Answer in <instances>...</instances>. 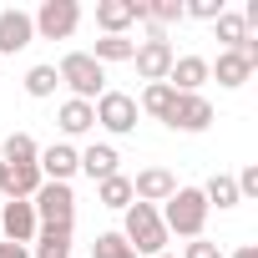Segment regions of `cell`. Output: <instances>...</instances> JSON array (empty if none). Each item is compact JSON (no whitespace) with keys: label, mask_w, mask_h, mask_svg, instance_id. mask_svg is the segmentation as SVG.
<instances>
[{"label":"cell","mask_w":258,"mask_h":258,"mask_svg":"<svg viewBox=\"0 0 258 258\" xmlns=\"http://www.w3.org/2000/svg\"><path fill=\"white\" fill-rule=\"evenodd\" d=\"M157 218H162L167 238H172V233H177V238H203V228H208V198H203V187H177V192L157 208Z\"/></svg>","instance_id":"obj_1"},{"label":"cell","mask_w":258,"mask_h":258,"mask_svg":"<svg viewBox=\"0 0 258 258\" xmlns=\"http://www.w3.org/2000/svg\"><path fill=\"white\" fill-rule=\"evenodd\" d=\"M121 238H126V248H132L137 258L167 253V228H162V218H157L152 203H132L121 213Z\"/></svg>","instance_id":"obj_2"},{"label":"cell","mask_w":258,"mask_h":258,"mask_svg":"<svg viewBox=\"0 0 258 258\" xmlns=\"http://www.w3.org/2000/svg\"><path fill=\"white\" fill-rule=\"evenodd\" d=\"M56 76H61V86H71V96H76V101H96V96L106 91V66H96L86 51L61 56Z\"/></svg>","instance_id":"obj_3"},{"label":"cell","mask_w":258,"mask_h":258,"mask_svg":"<svg viewBox=\"0 0 258 258\" xmlns=\"http://www.w3.org/2000/svg\"><path fill=\"white\" fill-rule=\"evenodd\" d=\"M31 208H36V223L41 228H71L76 192H71V182H41L36 198H31Z\"/></svg>","instance_id":"obj_4"},{"label":"cell","mask_w":258,"mask_h":258,"mask_svg":"<svg viewBox=\"0 0 258 258\" xmlns=\"http://www.w3.org/2000/svg\"><path fill=\"white\" fill-rule=\"evenodd\" d=\"M172 61H177V51H172L167 31H152V36L137 41V51H132V66H137V76H142L147 86H152V81H167Z\"/></svg>","instance_id":"obj_5"},{"label":"cell","mask_w":258,"mask_h":258,"mask_svg":"<svg viewBox=\"0 0 258 258\" xmlns=\"http://www.w3.org/2000/svg\"><path fill=\"white\" fill-rule=\"evenodd\" d=\"M41 41H71V31L81 26V6L76 0H41V11L31 16Z\"/></svg>","instance_id":"obj_6"},{"label":"cell","mask_w":258,"mask_h":258,"mask_svg":"<svg viewBox=\"0 0 258 258\" xmlns=\"http://www.w3.org/2000/svg\"><path fill=\"white\" fill-rule=\"evenodd\" d=\"M96 121L106 126L111 137H126V132H137V96H126V91H101L91 101Z\"/></svg>","instance_id":"obj_7"},{"label":"cell","mask_w":258,"mask_h":258,"mask_svg":"<svg viewBox=\"0 0 258 258\" xmlns=\"http://www.w3.org/2000/svg\"><path fill=\"white\" fill-rule=\"evenodd\" d=\"M167 126L172 132H208L213 126V101L198 91V96H177L172 111H167Z\"/></svg>","instance_id":"obj_8"},{"label":"cell","mask_w":258,"mask_h":258,"mask_svg":"<svg viewBox=\"0 0 258 258\" xmlns=\"http://www.w3.org/2000/svg\"><path fill=\"white\" fill-rule=\"evenodd\" d=\"M0 228H6V243H36L41 223H36V208L21 203V198H6V208H0Z\"/></svg>","instance_id":"obj_9"},{"label":"cell","mask_w":258,"mask_h":258,"mask_svg":"<svg viewBox=\"0 0 258 258\" xmlns=\"http://www.w3.org/2000/svg\"><path fill=\"white\" fill-rule=\"evenodd\" d=\"M142 21V0H96V26L106 36H126V26Z\"/></svg>","instance_id":"obj_10"},{"label":"cell","mask_w":258,"mask_h":258,"mask_svg":"<svg viewBox=\"0 0 258 258\" xmlns=\"http://www.w3.org/2000/svg\"><path fill=\"white\" fill-rule=\"evenodd\" d=\"M203 81H213V76H208V56H177L172 71H167V86H172L177 96H198Z\"/></svg>","instance_id":"obj_11"},{"label":"cell","mask_w":258,"mask_h":258,"mask_svg":"<svg viewBox=\"0 0 258 258\" xmlns=\"http://www.w3.org/2000/svg\"><path fill=\"white\" fill-rule=\"evenodd\" d=\"M172 192H177V177H172L167 167H142V172L132 177V198H137V203H152V208H157V203H167Z\"/></svg>","instance_id":"obj_12"},{"label":"cell","mask_w":258,"mask_h":258,"mask_svg":"<svg viewBox=\"0 0 258 258\" xmlns=\"http://www.w3.org/2000/svg\"><path fill=\"white\" fill-rule=\"evenodd\" d=\"M31 41H36V26H31L26 11H0V61L16 56V51H26Z\"/></svg>","instance_id":"obj_13"},{"label":"cell","mask_w":258,"mask_h":258,"mask_svg":"<svg viewBox=\"0 0 258 258\" xmlns=\"http://www.w3.org/2000/svg\"><path fill=\"white\" fill-rule=\"evenodd\" d=\"M36 167H41L46 182H71L76 177V147L71 142H51V147H41Z\"/></svg>","instance_id":"obj_14"},{"label":"cell","mask_w":258,"mask_h":258,"mask_svg":"<svg viewBox=\"0 0 258 258\" xmlns=\"http://www.w3.org/2000/svg\"><path fill=\"white\" fill-rule=\"evenodd\" d=\"M218 41H223V51H243L248 61H258V41H253V31L243 26V16H233V11H223L218 21Z\"/></svg>","instance_id":"obj_15"},{"label":"cell","mask_w":258,"mask_h":258,"mask_svg":"<svg viewBox=\"0 0 258 258\" xmlns=\"http://www.w3.org/2000/svg\"><path fill=\"white\" fill-rule=\"evenodd\" d=\"M253 66L258 61H248L243 51H218V61H208V76H218V86H243L248 76H253Z\"/></svg>","instance_id":"obj_16"},{"label":"cell","mask_w":258,"mask_h":258,"mask_svg":"<svg viewBox=\"0 0 258 258\" xmlns=\"http://www.w3.org/2000/svg\"><path fill=\"white\" fill-rule=\"evenodd\" d=\"M116 147H106V142H96V147H86V152H76V172H86L91 182H106V177H116Z\"/></svg>","instance_id":"obj_17"},{"label":"cell","mask_w":258,"mask_h":258,"mask_svg":"<svg viewBox=\"0 0 258 258\" xmlns=\"http://www.w3.org/2000/svg\"><path fill=\"white\" fill-rule=\"evenodd\" d=\"M56 126H61V132L66 137H81V132H91V126H96V111H91V101H61V111H56Z\"/></svg>","instance_id":"obj_18"},{"label":"cell","mask_w":258,"mask_h":258,"mask_svg":"<svg viewBox=\"0 0 258 258\" xmlns=\"http://www.w3.org/2000/svg\"><path fill=\"white\" fill-rule=\"evenodd\" d=\"M41 182H46V177H41V167H36V162H16V167H11V177H6V198L31 203Z\"/></svg>","instance_id":"obj_19"},{"label":"cell","mask_w":258,"mask_h":258,"mask_svg":"<svg viewBox=\"0 0 258 258\" xmlns=\"http://www.w3.org/2000/svg\"><path fill=\"white\" fill-rule=\"evenodd\" d=\"M96 203L101 208H111V213H126V208H132L137 198H132V177H106V182H96Z\"/></svg>","instance_id":"obj_20"},{"label":"cell","mask_w":258,"mask_h":258,"mask_svg":"<svg viewBox=\"0 0 258 258\" xmlns=\"http://www.w3.org/2000/svg\"><path fill=\"white\" fill-rule=\"evenodd\" d=\"M172 101H177V91H172L167 81H152V86L142 91V101H137V111H147V116H157V121H167V111H172Z\"/></svg>","instance_id":"obj_21"},{"label":"cell","mask_w":258,"mask_h":258,"mask_svg":"<svg viewBox=\"0 0 258 258\" xmlns=\"http://www.w3.org/2000/svg\"><path fill=\"white\" fill-rule=\"evenodd\" d=\"M31 258H71V228H41Z\"/></svg>","instance_id":"obj_22"},{"label":"cell","mask_w":258,"mask_h":258,"mask_svg":"<svg viewBox=\"0 0 258 258\" xmlns=\"http://www.w3.org/2000/svg\"><path fill=\"white\" fill-rule=\"evenodd\" d=\"M132 51H137V41H126V36H101L86 56H91L96 66H106V61H132Z\"/></svg>","instance_id":"obj_23"},{"label":"cell","mask_w":258,"mask_h":258,"mask_svg":"<svg viewBox=\"0 0 258 258\" xmlns=\"http://www.w3.org/2000/svg\"><path fill=\"white\" fill-rule=\"evenodd\" d=\"M36 157H41V147H36L31 132H11L6 147H0V162H6V167H16V162H36Z\"/></svg>","instance_id":"obj_24"},{"label":"cell","mask_w":258,"mask_h":258,"mask_svg":"<svg viewBox=\"0 0 258 258\" xmlns=\"http://www.w3.org/2000/svg\"><path fill=\"white\" fill-rule=\"evenodd\" d=\"M203 198H208V208L218 203V208H238L243 198H238V182L228 177V172H218V177H208V187H203Z\"/></svg>","instance_id":"obj_25"},{"label":"cell","mask_w":258,"mask_h":258,"mask_svg":"<svg viewBox=\"0 0 258 258\" xmlns=\"http://www.w3.org/2000/svg\"><path fill=\"white\" fill-rule=\"evenodd\" d=\"M56 86H61L56 66H31V71H26V91H31V96H56Z\"/></svg>","instance_id":"obj_26"},{"label":"cell","mask_w":258,"mask_h":258,"mask_svg":"<svg viewBox=\"0 0 258 258\" xmlns=\"http://www.w3.org/2000/svg\"><path fill=\"white\" fill-rule=\"evenodd\" d=\"M91 258H137V253L126 248V238H121V233H96V243H91Z\"/></svg>","instance_id":"obj_27"},{"label":"cell","mask_w":258,"mask_h":258,"mask_svg":"<svg viewBox=\"0 0 258 258\" xmlns=\"http://www.w3.org/2000/svg\"><path fill=\"white\" fill-rule=\"evenodd\" d=\"M182 16H198V21H218L223 16V0H187Z\"/></svg>","instance_id":"obj_28"},{"label":"cell","mask_w":258,"mask_h":258,"mask_svg":"<svg viewBox=\"0 0 258 258\" xmlns=\"http://www.w3.org/2000/svg\"><path fill=\"white\" fill-rule=\"evenodd\" d=\"M182 258H223V248H218V243H208V238H192V243L182 248Z\"/></svg>","instance_id":"obj_29"},{"label":"cell","mask_w":258,"mask_h":258,"mask_svg":"<svg viewBox=\"0 0 258 258\" xmlns=\"http://www.w3.org/2000/svg\"><path fill=\"white\" fill-rule=\"evenodd\" d=\"M233 182H238V198H258V167H243Z\"/></svg>","instance_id":"obj_30"},{"label":"cell","mask_w":258,"mask_h":258,"mask_svg":"<svg viewBox=\"0 0 258 258\" xmlns=\"http://www.w3.org/2000/svg\"><path fill=\"white\" fill-rule=\"evenodd\" d=\"M0 258H31V248H21V243H0Z\"/></svg>","instance_id":"obj_31"},{"label":"cell","mask_w":258,"mask_h":258,"mask_svg":"<svg viewBox=\"0 0 258 258\" xmlns=\"http://www.w3.org/2000/svg\"><path fill=\"white\" fill-rule=\"evenodd\" d=\"M233 258H258V243H243V248H238Z\"/></svg>","instance_id":"obj_32"},{"label":"cell","mask_w":258,"mask_h":258,"mask_svg":"<svg viewBox=\"0 0 258 258\" xmlns=\"http://www.w3.org/2000/svg\"><path fill=\"white\" fill-rule=\"evenodd\" d=\"M6 177H11V167H6V162H0V192H6Z\"/></svg>","instance_id":"obj_33"},{"label":"cell","mask_w":258,"mask_h":258,"mask_svg":"<svg viewBox=\"0 0 258 258\" xmlns=\"http://www.w3.org/2000/svg\"><path fill=\"white\" fill-rule=\"evenodd\" d=\"M157 258H177V253H157Z\"/></svg>","instance_id":"obj_34"}]
</instances>
